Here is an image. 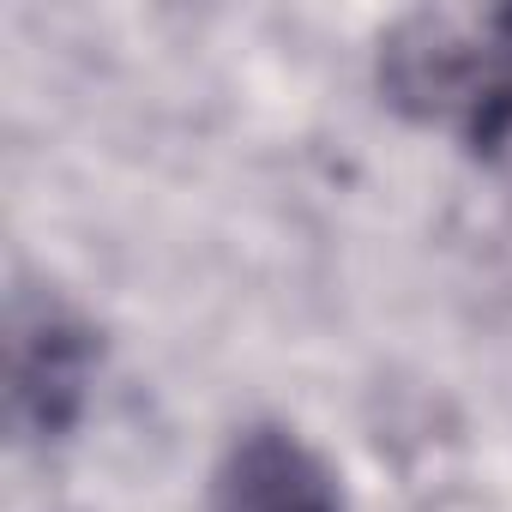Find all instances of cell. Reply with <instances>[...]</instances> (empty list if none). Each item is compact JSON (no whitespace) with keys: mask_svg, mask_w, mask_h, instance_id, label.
<instances>
[{"mask_svg":"<svg viewBox=\"0 0 512 512\" xmlns=\"http://www.w3.org/2000/svg\"><path fill=\"white\" fill-rule=\"evenodd\" d=\"M386 103L512 181V7H428L380 37Z\"/></svg>","mask_w":512,"mask_h":512,"instance_id":"obj_1","label":"cell"},{"mask_svg":"<svg viewBox=\"0 0 512 512\" xmlns=\"http://www.w3.org/2000/svg\"><path fill=\"white\" fill-rule=\"evenodd\" d=\"M13 428L25 440H61L97 380V332L55 296H19L13 302Z\"/></svg>","mask_w":512,"mask_h":512,"instance_id":"obj_2","label":"cell"},{"mask_svg":"<svg viewBox=\"0 0 512 512\" xmlns=\"http://www.w3.org/2000/svg\"><path fill=\"white\" fill-rule=\"evenodd\" d=\"M211 512H350L332 464L278 422L229 440L211 476Z\"/></svg>","mask_w":512,"mask_h":512,"instance_id":"obj_3","label":"cell"}]
</instances>
